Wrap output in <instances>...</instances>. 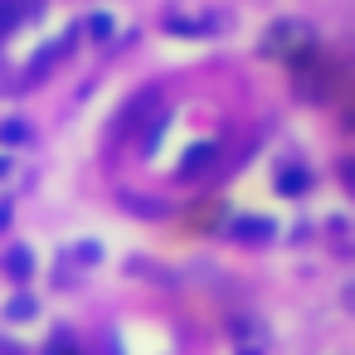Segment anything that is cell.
Returning a JSON list of instances; mask_svg holds the SVG:
<instances>
[{"label": "cell", "mask_w": 355, "mask_h": 355, "mask_svg": "<svg viewBox=\"0 0 355 355\" xmlns=\"http://www.w3.org/2000/svg\"><path fill=\"white\" fill-rule=\"evenodd\" d=\"M122 205H132V209H141V214H166V205H151V200H137L132 190H122Z\"/></svg>", "instance_id": "9"}, {"label": "cell", "mask_w": 355, "mask_h": 355, "mask_svg": "<svg viewBox=\"0 0 355 355\" xmlns=\"http://www.w3.org/2000/svg\"><path fill=\"white\" fill-rule=\"evenodd\" d=\"M146 107H156V93H141V98H137V103L127 107V117H122V132H137V127H141V122L151 117Z\"/></svg>", "instance_id": "5"}, {"label": "cell", "mask_w": 355, "mask_h": 355, "mask_svg": "<svg viewBox=\"0 0 355 355\" xmlns=\"http://www.w3.org/2000/svg\"><path fill=\"white\" fill-rule=\"evenodd\" d=\"M0 171H6V156H0Z\"/></svg>", "instance_id": "15"}, {"label": "cell", "mask_w": 355, "mask_h": 355, "mask_svg": "<svg viewBox=\"0 0 355 355\" xmlns=\"http://www.w3.org/2000/svg\"><path fill=\"white\" fill-rule=\"evenodd\" d=\"M44 355H73V345H69V331H59V336H54V345H49Z\"/></svg>", "instance_id": "10"}, {"label": "cell", "mask_w": 355, "mask_h": 355, "mask_svg": "<svg viewBox=\"0 0 355 355\" xmlns=\"http://www.w3.org/2000/svg\"><path fill=\"white\" fill-rule=\"evenodd\" d=\"M0 141H25V127L10 122V127H0Z\"/></svg>", "instance_id": "12"}, {"label": "cell", "mask_w": 355, "mask_h": 355, "mask_svg": "<svg viewBox=\"0 0 355 355\" xmlns=\"http://www.w3.org/2000/svg\"><path fill=\"white\" fill-rule=\"evenodd\" d=\"M6 268H10V277H15V282H25V277L35 272V258H30V248H10Z\"/></svg>", "instance_id": "6"}, {"label": "cell", "mask_w": 355, "mask_h": 355, "mask_svg": "<svg viewBox=\"0 0 355 355\" xmlns=\"http://www.w3.org/2000/svg\"><path fill=\"white\" fill-rule=\"evenodd\" d=\"M229 234H234V239H248V243H263V239H272V224H268V219H239Z\"/></svg>", "instance_id": "4"}, {"label": "cell", "mask_w": 355, "mask_h": 355, "mask_svg": "<svg viewBox=\"0 0 355 355\" xmlns=\"http://www.w3.org/2000/svg\"><path fill=\"white\" fill-rule=\"evenodd\" d=\"M88 30H93L98 40H107V30H112V20H107V15H93V20H88Z\"/></svg>", "instance_id": "11"}, {"label": "cell", "mask_w": 355, "mask_h": 355, "mask_svg": "<svg viewBox=\"0 0 355 355\" xmlns=\"http://www.w3.org/2000/svg\"><path fill=\"white\" fill-rule=\"evenodd\" d=\"M78 258H83V263H98L103 248H98V243H78Z\"/></svg>", "instance_id": "13"}, {"label": "cell", "mask_w": 355, "mask_h": 355, "mask_svg": "<svg viewBox=\"0 0 355 355\" xmlns=\"http://www.w3.org/2000/svg\"><path fill=\"white\" fill-rule=\"evenodd\" d=\"M336 88H340V69H336V64H321V59L311 64V54L297 59V93H302L306 103H331Z\"/></svg>", "instance_id": "2"}, {"label": "cell", "mask_w": 355, "mask_h": 355, "mask_svg": "<svg viewBox=\"0 0 355 355\" xmlns=\"http://www.w3.org/2000/svg\"><path fill=\"white\" fill-rule=\"evenodd\" d=\"M6 355H20V350H15V345H6Z\"/></svg>", "instance_id": "14"}, {"label": "cell", "mask_w": 355, "mask_h": 355, "mask_svg": "<svg viewBox=\"0 0 355 355\" xmlns=\"http://www.w3.org/2000/svg\"><path fill=\"white\" fill-rule=\"evenodd\" d=\"M263 49L268 54H277V59H302V54H311L316 49V30L306 25V20H277L272 30H268V40H263Z\"/></svg>", "instance_id": "1"}, {"label": "cell", "mask_w": 355, "mask_h": 355, "mask_svg": "<svg viewBox=\"0 0 355 355\" xmlns=\"http://www.w3.org/2000/svg\"><path fill=\"white\" fill-rule=\"evenodd\" d=\"M214 156H219V146H214V141H205V146H190V156H185V166H180V175L190 180V175H200V171H209V166H214Z\"/></svg>", "instance_id": "3"}, {"label": "cell", "mask_w": 355, "mask_h": 355, "mask_svg": "<svg viewBox=\"0 0 355 355\" xmlns=\"http://www.w3.org/2000/svg\"><path fill=\"white\" fill-rule=\"evenodd\" d=\"M6 316H10V321H30V316H35V297H25V292L10 297V302H6Z\"/></svg>", "instance_id": "8"}, {"label": "cell", "mask_w": 355, "mask_h": 355, "mask_svg": "<svg viewBox=\"0 0 355 355\" xmlns=\"http://www.w3.org/2000/svg\"><path fill=\"white\" fill-rule=\"evenodd\" d=\"M306 185H311L306 171H282V175H277V190H282V195H306Z\"/></svg>", "instance_id": "7"}]
</instances>
